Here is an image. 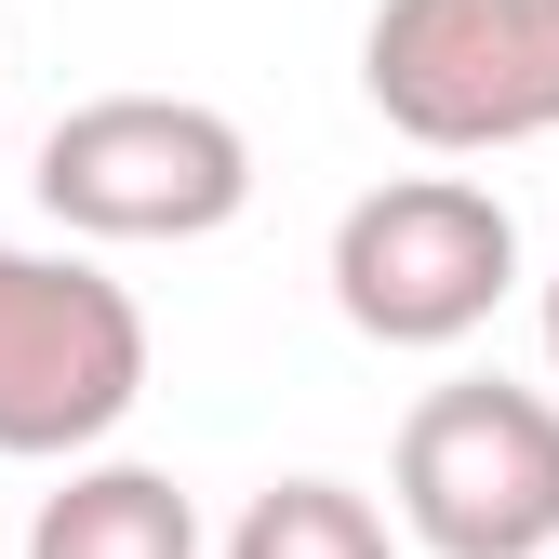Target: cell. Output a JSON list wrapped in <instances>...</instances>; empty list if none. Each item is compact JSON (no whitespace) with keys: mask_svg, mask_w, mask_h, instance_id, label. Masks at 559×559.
Listing matches in <instances>:
<instances>
[{"mask_svg":"<svg viewBox=\"0 0 559 559\" xmlns=\"http://www.w3.org/2000/svg\"><path fill=\"white\" fill-rule=\"evenodd\" d=\"M360 94L427 160H493L559 133V0H373Z\"/></svg>","mask_w":559,"mask_h":559,"instance_id":"1","label":"cell"},{"mask_svg":"<svg viewBox=\"0 0 559 559\" xmlns=\"http://www.w3.org/2000/svg\"><path fill=\"white\" fill-rule=\"evenodd\" d=\"M386 493L427 559H559V400L507 373L427 386L400 413Z\"/></svg>","mask_w":559,"mask_h":559,"instance_id":"2","label":"cell"},{"mask_svg":"<svg viewBox=\"0 0 559 559\" xmlns=\"http://www.w3.org/2000/svg\"><path fill=\"white\" fill-rule=\"evenodd\" d=\"M253 200V133L200 94H94L40 133V214L67 240H214Z\"/></svg>","mask_w":559,"mask_h":559,"instance_id":"3","label":"cell"},{"mask_svg":"<svg viewBox=\"0 0 559 559\" xmlns=\"http://www.w3.org/2000/svg\"><path fill=\"white\" fill-rule=\"evenodd\" d=\"M520 294V214L479 174H386L333 214V307L373 346H466Z\"/></svg>","mask_w":559,"mask_h":559,"instance_id":"4","label":"cell"},{"mask_svg":"<svg viewBox=\"0 0 559 559\" xmlns=\"http://www.w3.org/2000/svg\"><path fill=\"white\" fill-rule=\"evenodd\" d=\"M133 400H147V307L94 253L0 240V453L81 466Z\"/></svg>","mask_w":559,"mask_h":559,"instance_id":"5","label":"cell"},{"mask_svg":"<svg viewBox=\"0 0 559 559\" xmlns=\"http://www.w3.org/2000/svg\"><path fill=\"white\" fill-rule=\"evenodd\" d=\"M27 559H200V507L174 466H67L27 507Z\"/></svg>","mask_w":559,"mask_h":559,"instance_id":"6","label":"cell"},{"mask_svg":"<svg viewBox=\"0 0 559 559\" xmlns=\"http://www.w3.org/2000/svg\"><path fill=\"white\" fill-rule=\"evenodd\" d=\"M227 559H400V533H386L373 493H346V479H266L227 520Z\"/></svg>","mask_w":559,"mask_h":559,"instance_id":"7","label":"cell"},{"mask_svg":"<svg viewBox=\"0 0 559 559\" xmlns=\"http://www.w3.org/2000/svg\"><path fill=\"white\" fill-rule=\"evenodd\" d=\"M546 360H559V280H546Z\"/></svg>","mask_w":559,"mask_h":559,"instance_id":"8","label":"cell"}]
</instances>
